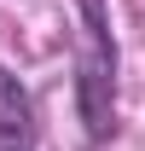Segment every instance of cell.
<instances>
[{"mask_svg":"<svg viewBox=\"0 0 145 151\" xmlns=\"http://www.w3.org/2000/svg\"><path fill=\"white\" fill-rule=\"evenodd\" d=\"M81 12V52H75V111L93 145L116 134V35L105 0H75Z\"/></svg>","mask_w":145,"mask_h":151,"instance_id":"obj_1","label":"cell"},{"mask_svg":"<svg viewBox=\"0 0 145 151\" xmlns=\"http://www.w3.org/2000/svg\"><path fill=\"white\" fill-rule=\"evenodd\" d=\"M0 151H35V105L6 64H0Z\"/></svg>","mask_w":145,"mask_h":151,"instance_id":"obj_2","label":"cell"}]
</instances>
